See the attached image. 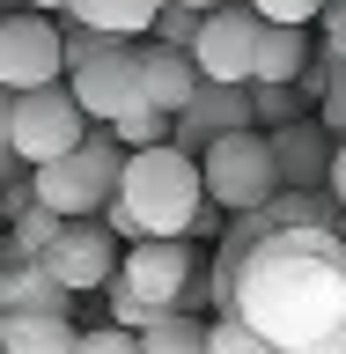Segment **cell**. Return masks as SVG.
<instances>
[{
	"instance_id": "cb8c5ba5",
	"label": "cell",
	"mask_w": 346,
	"mask_h": 354,
	"mask_svg": "<svg viewBox=\"0 0 346 354\" xmlns=\"http://www.w3.org/2000/svg\"><path fill=\"white\" fill-rule=\"evenodd\" d=\"M162 44H177V52H192V44H199V15L170 8V15H162Z\"/></svg>"
},
{
	"instance_id": "6da1fadb",
	"label": "cell",
	"mask_w": 346,
	"mask_h": 354,
	"mask_svg": "<svg viewBox=\"0 0 346 354\" xmlns=\"http://www.w3.org/2000/svg\"><path fill=\"white\" fill-rule=\"evenodd\" d=\"M221 317L273 339L280 354L346 332V236L339 229H280L273 207L243 214L214 259Z\"/></svg>"
},
{
	"instance_id": "44dd1931",
	"label": "cell",
	"mask_w": 346,
	"mask_h": 354,
	"mask_svg": "<svg viewBox=\"0 0 346 354\" xmlns=\"http://www.w3.org/2000/svg\"><path fill=\"white\" fill-rule=\"evenodd\" d=\"M104 310H110V325H118V332H148V325H155V310L140 303L126 281H118V288H104Z\"/></svg>"
},
{
	"instance_id": "4fadbf2b",
	"label": "cell",
	"mask_w": 346,
	"mask_h": 354,
	"mask_svg": "<svg viewBox=\"0 0 346 354\" xmlns=\"http://www.w3.org/2000/svg\"><path fill=\"white\" fill-rule=\"evenodd\" d=\"M162 15H170V0H66V22L104 44L148 37V30H162Z\"/></svg>"
},
{
	"instance_id": "d4e9b609",
	"label": "cell",
	"mask_w": 346,
	"mask_h": 354,
	"mask_svg": "<svg viewBox=\"0 0 346 354\" xmlns=\"http://www.w3.org/2000/svg\"><path fill=\"white\" fill-rule=\"evenodd\" d=\"M170 8H184V15H199V22H206V15H221L229 0H170Z\"/></svg>"
},
{
	"instance_id": "e0dca14e",
	"label": "cell",
	"mask_w": 346,
	"mask_h": 354,
	"mask_svg": "<svg viewBox=\"0 0 346 354\" xmlns=\"http://www.w3.org/2000/svg\"><path fill=\"white\" fill-rule=\"evenodd\" d=\"M140 354H214V325H199L192 310H162L140 332Z\"/></svg>"
},
{
	"instance_id": "3957f363",
	"label": "cell",
	"mask_w": 346,
	"mask_h": 354,
	"mask_svg": "<svg viewBox=\"0 0 346 354\" xmlns=\"http://www.w3.org/2000/svg\"><path fill=\"white\" fill-rule=\"evenodd\" d=\"M118 192H126V148H118L104 126L88 133L66 162L30 170V199H37L44 214H59V221H96V214H110Z\"/></svg>"
},
{
	"instance_id": "83f0119b",
	"label": "cell",
	"mask_w": 346,
	"mask_h": 354,
	"mask_svg": "<svg viewBox=\"0 0 346 354\" xmlns=\"http://www.w3.org/2000/svg\"><path fill=\"white\" fill-rule=\"evenodd\" d=\"M295 354H339V339H317V347H295Z\"/></svg>"
},
{
	"instance_id": "f546056e",
	"label": "cell",
	"mask_w": 346,
	"mask_h": 354,
	"mask_svg": "<svg viewBox=\"0 0 346 354\" xmlns=\"http://www.w3.org/2000/svg\"><path fill=\"white\" fill-rule=\"evenodd\" d=\"M0 162H8V140H0Z\"/></svg>"
},
{
	"instance_id": "9a60e30c",
	"label": "cell",
	"mask_w": 346,
	"mask_h": 354,
	"mask_svg": "<svg viewBox=\"0 0 346 354\" xmlns=\"http://www.w3.org/2000/svg\"><path fill=\"white\" fill-rule=\"evenodd\" d=\"M309 74V30H273L265 22V37H258V82L251 88H295Z\"/></svg>"
},
{
	"instance_id": "1f68e13d",
	"label": "cell",
	"mask_w": 346,
	"mask_h": 354,
	"mask_svg": "<svg viewBox=\"0 0 346 354\" xmlns=\"http://www.w3.org/2000/svg\"><path fill=\"white\" fill-rule=\"evenodd\" d=\"M0 22H8V15H0Z\"/></svg>"
},
{
	"instance_id": "ba28073f",
	"label": "cell",
	"mask_w": 346,
	"mask_h": 354,
	"mask_svg": "<svg viewBox=\"0 0 346 354\" xmlns=\"http://www.w3.org/2000/svg\"><path fill=\"white\" fill-rule=\"evenodd\" d=\"M66 74V30L52 15H8L0 22V88L15 96H37V88H59Z\"/></svg>"
},
{
	"instance_id": "8fae6325",
	"label": "cell",
	"mask_w": 346,
	"mask_h": 354,
	"mask_svg": "<svg viewBox=\"0 0 346 354\" xmlns=\"http://www.w3.org/2000/svg\"><path fill=\"white\" fill-rule=\"evenodd\" d=\"M265 140H273V162H280V192H331L339 140H331L317 118H295V126L265 133Z\"/></svg>"
},
{
	"instance_id": "7a4b0ae2",
	"label": "cell",
	"mask_w": 346,
	"mask_h": 354,
	"mask_svg": "<svg viewBox=\"0 0 346 354\" xmlns=\"http://www.w3.org/2000/svg\"><path fill=\"white\" fill-rule=\"evenodd\" d=\"M118 207L133 214L140 243H184V229L199 221L206 207V170H199V155L170 148H148V155H126V192Z\"/></svg>"
},
{
	"instance_id": "52a82bcc",
	"label": "cell",
	"mask_w": 346,
	"mask_h": 354,
	"mask_svg": "<svg viewBox=\"0 0 346 354\" xmlns=\"http://www.w3.org/2000/svg\"><path fill=\"white\" fill-rule=\"evenodd\" d=\"M258 37H265V22L251 0H229L221 15L199 22V44H192V59H199V82L206 88H251L258 82Z\"/></svg>"
},
{
	"instance_id": "8992f818",
	"label": "cell",
	"mask_w": 346,
	"mask_h": 354,
	"mask_svg": "<svg viewBox=\"0 0 346 354\" xmlns=\"http://www.w3.org/2000/svg\"><path fill=\"white\" fill-rule=\"evenodd\" d=\"M66 88H74V104L88 111V126H126L133 111H155L148 104V74H140V44H104L88 66H74L66 74Z\"/></svg>"
},
{
	"instance_id": "5bb4252c",
	"label": "cell",
	"mask_w": 346,
	"mask_h": 354,
	"mask_svg": "<svg viewBox=\"0 0 346 354\" xmlns=\"http://www.w3.org/2000/svg\"><path fill=\"white\" fill-rule=\"evenodd\" d=\"M74 295H66L44 266H8L0 273V317H66Z\"/></svg>"
},
{
	"instance_id": "277c9868",
	"label": "cell",
	"mask_w": 346,
	"mask_h": 354,
	"mask_svg": "<svg viewBox=\"0 0 346 354\" xmlns=\"http://www.w3.org/2000/svg\"><path fill=\"white\" fill-rule=\"evenodd\" d=\"M199 170H206V199L229 207V214H265L273 199H280V162H273V140L258 126L243 133H221L214 148L199 155Z\"/></svg>"
},
{
	"instance_id": "7402d4cb",
	"label": "cell",
	"mask_w": 346,
	"mask_h": 354,
	"mask_svg": "<svg viewBox=\"0 0 346 354\" xmlns=\"http://www.w3.org/2000/svg\"><path fill=\"white\" fill-rule=\"evenodd\" d=\"M214 354H280V347H273V339H258L243 317H214Z\"/></svg>"
},
{
	"instance_id": "5b68a950",
	"label": "cell",
	"mask_w": 346,
	"mask_h": 354,
	"mask_svg": "<svg viewBox=\"0 0 346 354\" xmlns=\"http://www.w3.org/2000/svg\"><path fill=\"white\" fill-rule=\"evenodd\" d=\"M88 111L74 104V88H37V96H15V118H8V155L30 162V170H52L88 140Z\"/></svg>"
},
{
	"instance_id": "ffe728a7",
	"label": "cell",
	"mask_w": 346,
	"mask_h": 354,
	"mask_svg": "<svg viewBox=\"0 0 346 354\" xmlns=\"http://www.w3.org/2000/svg\"><path fill=\"white\" fill-rule=\"evenodd\" d=\"M258 8V22H273V30H309V22L325 15V0H251Z\"/></svg>"
},
{
	"instance_id": "9c48e42d",
	"label": "cell",
	"mask_w": 346,
	"mask_h": 354,
	"mask_svg": "<svg viewBox=\"0 0 346 354\" xmlns=\"http://www.w3.org/2000/svg\"><path fill=\"white\" fill-rule=\"evenodd\" d=\"M44 273H52L66 295H81V288H118V273H126V251H118V236H110L104 221H66V236L52 243Z\"/></svg>"
},
{
	"instance_id": "603a6c76",
	"label": "cell",
	"mask_w": 346,
	"mask_h": 354,
	"mask_svg": "<svg viewBox=\"0 0 346 354\" xmlns=\"http://www.w3.org/2000/svg\"><path fill=\"white\" fill-rule=\"evenodd\" d=\"M81 354H140V332H118V325L104 317L96 332H81Z\"/></svg>"
},
{
	"instance_id": "7c38bea8",
	"label": "cell",
	"mask_w": 346,
	"mask_h": 354,
	"mask_svg": "<svg viewBox=\"0 0 346 354\" xmlns=\"http://www.w3.org/2000/svg\"><path fill=\"white\" fill-rule=\"evenodd\" d=\"M140 74H148V104L155 111H170V118H184V111L199 104V59L192 52H177V44H162V37H148L140 44Z\"/></svg>"
},
{
	"instance_id": "484cf974",
	"label": "cell",
	"mask_w": 346,
	"mask_h": 354,
	"mask_svg": "<svg viewBox=\"0 0 346 354\" xmlns=\"http://www.w3.org/2000/svg\"><path fill=\"white\" fill-rule=\"evenodd\" d=\"M331 199L346 207V140H339V162H331Z\"/></svg>"
},
{
	"instance_id": "4316f807",
	"label": "cell",
	"mask_w": 346,
	"mask_h": 354,
	"mask_svg": "<svg viewBox=\"0 0 346 354\" xmlns=\"http://www.w3.org/2000/svg\"><path fill=\"white\" fill-rule=\"evenodd\" d=\"M22 8H30V15H52V22L66 15V0H22Z\"/></svg>"
},
{
	"instance_id": "30bf717a",
	"label": "cell",
	"mask_w": 346,
	"mask_h": 354,
	"mask_svg": "<svg viewBox=\"0 0 346 354\" xmlns=\"http://www.w3.org/2000/svg\"><path fill=\"white\" fill-rule=\"evenodd\" d=\"M192 273H199L192 243H133L118 281H126L133 295H140L155 317H162V310H184V295H192Z\"/></svg>"
},
{
	"instance_id": "ac0fdd59",
	"label": "cell",
	"mask_w": 346,
	"mask_h": 354,
	"mask_svg": "<svg viewBox=\"0 0 346 354\" xmlns=\"http://www.w3.org/2000/svg\"><path fill=\"white\" fill-rule=\"evenodd\" d=\"M59 236H66V221H59V214H44L37 199H30V207H22V214L8 221V243H15V266H44Z\"/></svg>"
},
{
	"instance_id": "2e32d148",
	"label": "cell",
	"mask_w": 346,
	"mask_h": 354,
	"mask_svg": "<svg viewBox=\"0 0 346 354\" xmlns=\"http://www.w3.org/2000/svg\"><path fill=\"white\" fill-rule=\"evenodd\" d=\"M8 354H81V325L74 317H0Z\"/></svg>"
},
{
	"instance_id": "f1b7e54d",
	"label": "cell",
	"mask_w": 346,
	"mask_h": 354,
	"mask_svg": "<svg viewBox=\"0 0 346 354\" xmlns=\"http://www.w3.org/2000/svg\"><path fill=\"white\" fill-rule=\"evenodd\" d=\"M8 221H15V214H8V199H0V236H8Z\"/></svg>"
},
{
	"instance_id": "d6986e66",
	"label": "cell",
	"mask_w": 346,
	"mask_h": 354,
	"mask_svg": "<svg viewBox=\"0 0 346 354\" xmlns=\"http://www.w3.org/2000/svg\"><path fill=\"white\" fill-rule=\"evenodd\" d=\"M110 140L126 155H148V148H170L177 133H170V111H133L126 126H110Z\"/></svg>"
},
{
	"instance_id": "4dcf8cb0",
	"label": "cell",
	"mask_w": 346,
	"mask_h": 354,
	"mask_svg": "<svg viewBox=\"0 0 346 354\" xmlns=\"http://www.w3.org/2000/svg\"><path fill=\"white\" fill-rule=\"evenodd\" d=\"M339 354H346V332H339Z\"/></svg>"
}]
</instances>
